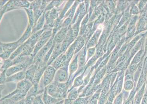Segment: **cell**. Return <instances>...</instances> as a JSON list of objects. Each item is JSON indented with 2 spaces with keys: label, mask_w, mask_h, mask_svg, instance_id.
<instances>
[{
  "label": "cell",
  "mask_w": 147,
  "mask_h": 104,
  "mask_svg": "<svg viewBox=\"0 0 147 104\" xmlns=\"http://www.w3.org/2000/svg\"><path fill=\"white\" fill-rule=\"evenodd\" d=\"M67 79L68 74L64 65L56 70L53 81L57 83H65Z\"/></svg>",
  "instance_id": "277c9868"
},
{
  "label": "cell",
  "mask_w": 147,
  "mask_h": 104,
  "mask_svg": "<svg viewBox=\"0 0 147 104\" xmlns=\"http://www.w3.org/2000/svg\"><path fill=\"white\" fill-rule=\"evenodd\" d=\"M21 45L18 42L9 43H0V53L3 51L12 50L14 51L18 47Z\"/></svg>",
  "instance_id": "ba28073f"
},
{
  "label": "cell",
  "mask_w": 147,
  "mask_h": 104,
  "mask_svg": "<svg viewBox=\"0 0 147 104\" xmlns=\"http://www.w3.org/2000/svg\"><path fill=\"white\" fill-rule=\"evenodd\" d=\"M62 52L61 48L59 44L55 45L47 63V66L50 65L53 61L61 54Z\"/></svg>",
  "instance_id": "30bf717a"
},
{
  "label": "cell",
  "mask_w": 147,
  "mask_h": 104,
  "mask_svg": "<svg viewBox=\"0 0 147 104\" xmlns=\"http://www.w3.org/2000/svg\"><path fill=\"white\" fill-rule=\"evenodd\" d=\"M47 67H41L39 66L38 67L32 82L33 84L39 83L42 76L44 71Z\"/></svg>",
  "instance_id": "9a60e30c"
},
{
  "label": "cell",
  "mask_w": 147,
  "mask_h": 104,
  "mask_svg": "<svg viewBox=\"0 0 147 104\" xmlns=\"http://www.w3.org/2000/svg\"><path fill=\"white\" fill-rule=\"evenodd\" d=\"M39 95L38 84H34L27 93L26 97H35Z\"/></svg>",
  "instance_id": "d6986e66"
},
{
  "label": "cell",
  "mask_w": 147,
  "mask_h": 104,
  "mask_svg": "<svg viewBox=\"0 0 147 104\" xmlns=\"http://www.w3.org/2000/svg\"><path fill=\"white\" fill-rule=\"evenodd\" d=\"M35 97H26L25 98V104H33V101Z\"/></svg>",
  "instance_id": "e575fe53"
},
{
  "label": "cell",
  "mask_w": 147,
  "mask_h": 104,
  "mask_svg": "<svg viewBox=\"0 0 147 104\" xmlns=\"http://www.w3.org/2000/svg\"><path fill=\"white\" fill-rule=\"evenodd\" d=\"M42 97L45 104H55L59 101L61 100L57 99L48 94L46 87L42 94Z\"/></svg>",
  "instance_id": "8fae6325"
},
{
  "label": "cell",
  "mask_w": 147,
  "mask_h": 104,
  "mask_svg": "<svg viewBox=\"0 0 147 104\" xmlns=\"http://www.w3.org/2000/svg\"><path fill=\"white\" fill-rule=\"evenodd\" d=\"M25 70H24L7 77L6 83H18L25 79Z\"/></svg>",
  "instance_id": "8992f818"
},
{
  "label": "cell",
  "mask_w": 147,
  "mask_h": 104,
  "mask_svg": "<svg viewBox=\"0 0 147 104\" xmlns=\"http://www.w3.org/2000/svg\"><path fill=\"white\" fill-rule=\"evenodd\" d=\"M45 17V13H43L35 24L34 29L32 31L33 33L40 30L42 28L44 25Z\"/></svg>",
  "instance_id": "e0dca14e"
},
{
  "label": "cell",
  "mask_w": 147,
  "mask_h": 104,
  "mask_svg": "<svg viewBox=\"0 0 147 104\" xmlns=\"http://www.w3.org/2000/svg\"><path fill=\"white\" fill-rule=\"evenodd\" d=\"M26 95L27 93L20 92L16 93L10 98L16 102L25 98Z\"/></svg>",
  "instance_id": "484cf974"
},
{
  "label": "cell",
  "mask_w": 147,
  "mask_h": 104,
  "mask_svg": "<svg viewBox=\"0 0 147 104\" xmlns=\"http://www.w3.org/2000/svg\"><path fill=\"white\" fill-rule=\"evenodd\" d=\"M140 104H147V90L146 88Z\"/></svg>",
  "instance_id": "d590c367"
},
{
  "label": "cell",
  "mask_w": 147,
  "mask_h": 104,
  "mask_svg": "<svg viewBox=\"0 0 147 104\" xmlns=\"http://www.w3.org/2000/svg\"><path fill=\"white\" fill-rule=\"evenodd\" d=\"M142 53L141 52H140L136 54L134 59L131 62L130 65L137 64L140 61Z\"/></svg>",
  "instance_id": "d6a6232c"
},
{
  "label": "cell",
  "mask_w": 147,
  "mask_h": 104,
  "mask_svg": "<svg viewBox=\"0 0 147 104\" xmlns=\"http://www.w3.org/2000/svg\"><path fill=\"white\" fill-rule=\"evenodd\" d=\"M123 93L121 92L116 97L115 101V104H123Z\"/></svg>",
  "instance_id": "1f68e13d"
},
{
  "label": "cell",
  "mask_w": 147,
  "mask_h": 104,
  "mask_svg": "<svg viewBox=\"0 0 147 104\" xmlns=\"http://www.w3.org/2000/svg\"><path fill=\"white\" fill-rule=\"evenodd\" d=\"M32 33V27L29 24L23 35L17 41L18 43L20 45L22 44L23 42L30 37Z\"/></svg>",
  "instance_id": "2e32d148"
},
{
  "label": "cell",
  "mask_w": 147,
  "mask_h": 104,
  "mask_svg": "<svg viewBox=\"0 0 147 104\" xmlns=\"http://www.w3.org/2000/svg\"><path fill=\"white\" fill-rule=\"evenodd\" d=\"M52 30L51 29L44 31L41 35L38 40L50 38V37L52 34Z\"/></svg>",
  "instance_id": "83f0119b"
},
{
  "label": "cell",
  "mask_w": 147,
  "mask_h": 104,
  "mask_svg": "<svg viewBox=\"0 0 147 104\" xmlns=\"http://www.w3.org/2000/svg\"><path fill=\"white\" fill-rule=\"evenodd\" d=\"M38 67L37 65L34 63L28 67L25 70V79L30 80L32 83Z\"/></svg>",
  "instance_id": "52a82bcc"
},
{
  "label": "cell",
  "mask_w": 147,
  "mask_h": 104,
  "mask_svg": "<svg viewBox=\"0 0 147 104\" xmlns=\"http://www.w3.org/2000/svg\"><path fill=\"white\" fill-rule=\"evenodd\" d=\"M15 103L11 98H8L0 100V104H15Z\"/></svg>",
  "instance_id": "836d02e7"
},
{
  "label": "cell",
  "mask_w": 147,
  "mask_h": 104,
  "mask_svg": "<svg viewBox=\"0 0 147 104\" xmlns=\"http://www.w3.org/2000/svg\"><path fill=\"white\" fill-rule=\"evenodd\" d=\"M145 84H146V86H145V88L147 90V76H146V78L145 82Z\"/></svg>",
  "instance_id": "f35d334b"
},
{
  "label": "cell",
  "mask_w": 147,
  "mask_h": 104,
  "mask_svg": "<svg viewBox=\"0 0 147 104\" xmlns=\"http://www.w3.org/2000/svg\"><path fill=\"white\" fill-rule=\"evenodd\" d=\"M27 14L29 19L30 25L33 27L34 24V19L33 11L32 9H30L25 8Z\"/></svg>",
  "instance_id": "603a6c76"
},
{
  "label": "cell",
  "mask_w": 147,
  "mask_h": 104,
  "mask_svg": "<svg viewBox=\"0 0 147 104\" xmlns=\"http://www.w3.org/2000/svg\"><path fill=\"white\" fill-rule=\"evenodd\" d=\"M54 39V35H53L46 44L39 51L34 57V63L36 64L38 66L41 65L44 57L53 44Z\"/></svg>",
  "instance_id": "6da1fadb"
},
{
  "label": "cell",
  "mask_w": 147,
  "mask_h": 104,
  "mask_svg": "<svg viewBox=\"0 0 147 104\" xmlns=\"http://www.w3.org/2000/svg\"><path fill=\"white\" fill-rule=\"evenodd\" d=\"M50 38L38 40L35 44L31 55L34 57L39 51L46 44Z\"/></svg>",
  "instance_id": "5bb4252c"
},
{
  "label": "cell",
  "mask_w": 147,
  "mask_h": 104,
  "mask_svg": "<svg viewBox=\"0 0 147 104\" xmlns=\"http://www.w3.org/2000/svg\"><path fill=\"white\" fill-rule=\"evenodd\" d=\"M124 81L123 86L124 90L125 91L130 92L134 88H135L134 83L133 81L128 80Z\"/></svg>",
  "instance_id": "7402d4cb"
},
{
  "label": "cell",
  "mask_w": 147,
  "mask_h": 104,
  "mask_svg": "<svg viewBox=\"0 0 147 104\" xmlns=\"http://www.w3.org/2000/svg\"><path fill=\"white\" fill-rule=\"evenodd\" d=\"M146 76L143 71V70L141 75L138 79L136 87V90L137 91H138L145 83Z\"/></svg>",
  "instance_id": "44dd1931"
},
{
  "label": "cell",
  "mask_w": 147,
  "mask_h": 104,
  "mask_svg": "<svg viewBox=\"0 0 147 104\" xmlns=\"http://www.w3.org/2000/svg\"><path fill=\"white\" fill-rule=\"evenodd\" d=\"M23 44L18 47L12 53L9 59L12 60L20 55L23 52Z\"/></svg>",
  "instance_id": "d4e9b609"
},
{
  "label": "cell",
  "mask_w": 147,
  "mask_h": 104,
  "mask_svg": "<svg viewBox=\"0 0 147 104\" xmlns=\"http://www.w3.org/2000/svg\"><path fill=\"white\" fill-rule=\"evenodd\" d=\"M57 84V83L53 81L46 87L48 94L56 99L58 93Z\"/></svg>",
  "instance_id": "7c38bea8"
},
{
  "label": "cell",
  "mask_w": 147,
  "mask_h": 104,
  "mask_svg": "<svg viewBox=\"0 0 147 104\" xmlns=\"http://www.w3.org/2000/svg\"><path fill=\"white\" fill-rule=\"evenodd\" d=\"M142 67L143 65L142 64H139L136 70L133 74L135 88L138 79L141 73Z\"/></svg>",
  "instance_id": "ffe728a7"
},
{
  "label": "cell",
  "mask_w": 147,
  "mask_h": 104,
  "mask_svg": "<svg viewBox=\"0 0 147 104\" xmlns=\"http://www.w3.org/2000/svg\"><path fill=\"white\" fill-rule=\"evenodd\" d=\"M13 65V64L12 60L9 58L3 60V63L1 66L0 71L4 70H6Z\"/></svg>",
  "instance_id": "cb8c5ba5"
},
{
  "label": "cell",
  "mask_w": 147,
  "mask_h": 104,
  "mask_svg": "<svg viewBox=\"0 0 147 104\" xmlns=\"http://www.w3.org/2000/svg\"><path fill=\"white\" fill-rule=\"evenodd\" d=\"M6 70L0 71V85L5 84L6 83L7 76L6 74Z\"/></svg>",
  "instance_id": "4dcf8cb0"
},
{
  "label": "cell",
  "mask_w": 147,
  "mask_h": 104,
  "mask_svg": "<svg viewBox=\"0 0 147 104\" xmlns=\"http://www.w3.org/2000/svg\"><path fill=\"white\" fill-rule=\"evenodd\" d=\"M14 4L16 8L19 7L28 8L30 5V3L26 1H14Z\"/></svg>",
  "instance_id": "4316f807"
},
{
  "label": "cell",
  "mask_w": 147,
  "mask_h": 104,
  "mask_svg": "<svg viewBox=\"0 0 147 104\" xmlns=\"http://www.w3.org/2000/svg\"><path fill=\"white\" fill-rule=\"evenodd\" d=\"M145 83L136 92L133 99V104H141L145 92Z\"/></svg>",
  "instance_id": "4fadbf2b"
},
{
  "label": "cell",
  "mask_w": 147,
  "mask_h": 104,
  "mask_svg": "<svg viewBox=\"0 0 147 104\" xmlns=\"http://www.w3.org/2000/svg\"><path fill=\"white\" fill-rule=\"evenodd\" d=\"M30 65L29 61H27L24 63L13 65L6 71L7 77H9L17 73L26 70Z\"/></svg>",
  "instance_id": "3957f363"
},
{
  "label": "cell",
  "mask_w": 147,
  "mask_h": 104,
  "mask_svg": "<svg viewBox=\"0 0 147 104\" xmlns=\"http://www.w3.org/2000/svg\"><path fill=\"white\" fill-rule=\"evenodd\" d=\"M33 84L30 81L25 79L17 83L16 88L20 92L27 93Z\"/></svg>",
  "instance_id": "5b68a950"
},
{
  "label": "cell",
  "mask_w": 147,
  "mask_h": 104,
  "mask_svg": "<svg viewBox=\"0 0 147 104\" xmlns=\"http://www.w3.org/2000/svg\"><path fill=\"white\" fill-rule=\"evenodd\" d=\"M66 59L65 56L62 54H61L50 65L57 70L65 65V64Z\"/></svg>",
  "instance_id": "9c48e42d"
},
{
  "label": "cell",
  "mask_w": 147,
  "mask_h": 104,
  "mask_svg": "<svg viewBox=\"0 0 147 104\" xmlns=\"http://www.w3.org/2000/svg\"><path fill=\"white\" fill-rule=\"evenodd\" d=\"M56 12L54 8L47 12L45 15L46 23L48 24L53 22L56 17Z\"/></svg>",
  "instance_id": "ac0fdd59"
},
{
  "label": "cell",
  "mask_w": 147,
  "mask_h": 104,
  "mask_svg": "<svg viewBox=\"0 0 147 104\" xmlns=\"http://www.w3.org/2000/svg\"><path fill=\"white\" fill-rule=\"evenodd\" d=\"M25 98L16 102L15 104H25Z\"/></svg>",
  "instance_id": "74e56055"
},
{
  "label": "cell",
  "mask_w": 147,
  "mask_h": 104,
  "mask_svg": "<svg viewBox=\"0 0 147 104\" xmlns=\"http://www.w3.org/2000/svg\"><path fill=\"white\" fill-rule=\"evenodd\" d=\"M13 52V51L12 50L4 51L0 53L1 58L3 60L8 59L10 58L11 55Z\"/></svg>",
  "instance_id": "f1b7e54d"
},
{
  "label": "cell",
  "mask_w": 147,
  "mask_h": 104,
  "mask_svg": "<svg viewBox=\"0 0 147 104\" xmlns=\"http://www.w3.org/2000/svg\"><path fill=\"white\" fill-rule=\"evenodd\" d=\"M56 71L51 65L47 66L45 69L41 78L45 87L53 81Z\"/></svg>",
  "instance_id": "7a4b0ae2"
},
{
  "label": "cell",
  "mask_w": 147,
  "mask_h": 104,
  "mask_svg": "<svg viewBox=\"0 0 147 104\" xmlns=\"http://www.w3.org/2000/svg\"><path fill=\"white\" fill-rule=\"evenodd\" d=\"M42 94L38 95L35 97L33 104H45L42 99Z\"/></svg>",
  "instance_id": "f546056e"
},
{
  "label": "cell",
  "mask_w": 147,
  "mask_h": 104,
  "mask_svg": "<svg viewBox=\"0 0 147 104\" xmlns=\"http://www.w3.org/2000/svg\"><path fill=\"white\" fill-rule=\"evenodd\" d=\"M82 82V79L81 78H78L76 81L75 84L77 85H80Z\"/></svg>",
  "instance_id": "8d00e7d4"
}]
</instances>
